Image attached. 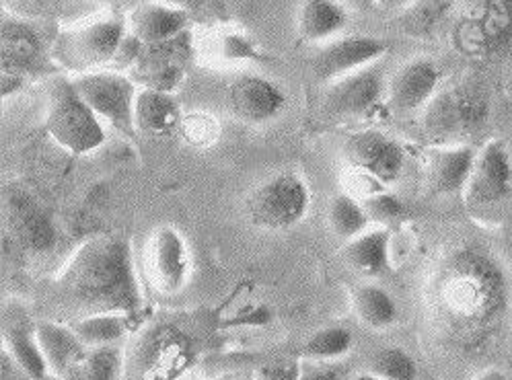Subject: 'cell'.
<instances>
[{
	"label": "cell",
	"mask_w": 512,
	"mask_h": 380,
	"mask_svg": "<svg viewBox=\"0 0 512 380\" xmlns=\"http://www.w3.org/2000/svg\"><path fill=\"white\" fill-rule=\"evenodd\" d=\"M383 189H389V185H385L375 175L362 171L358 167L348 165L346 173L342 175V192H346L358 200L375 196V194L383 192Z\"/></svg>",
	"instance_id": "35"
},
{
	"label": "cell",
	"mask_w": 512,
	"mask_h": 380,
	"mask_svg": "<svg viewBox=\"0 0 512 380\" xmlns=\"http://www.w3.org/2000/svg\"><path fill=\"white\" fill-rule=\"evenodd\" d=\"M387 54V44L375 35H340L319 46L311 58V72L323 85L377 64Z\"/></svg>",
	"instance_id": "10"
},
{
	"label": "cell",
	"mask_w": 512,
	"mask_h": 380,
	"mask_svg": "<svg viewBox=\"0 0 512 380\" xmlns=\"http://www.w3.org/2000/svg\"><path fill=\"white\" fill-rule=\"evenodd\" d=\"M227 101L239 122L247 126H266L282 113L286 95L280 85L264 74H243L231 83Z\"/></svg>",
	"instance_id": "16"
},
{
	"label": "cell",
	"mask_w": 512,
	"mask_h": 380,
	"mask_svg": "<svg viewBox=\"0 0 512 380\" xmlns=\"http://www.w3.org/2000/svg\"><path fill=\"white\" fill-rule=\"evenodd\" d=\"M478 150L471 144L428 146L424 155V181L428 192L441 198L463 194Z\"/></svg>",
	"instance_id": "17"
},
{
	"label": "cell",
	"mask_w": 512,
	"mask_h": 380,
	"mask_svg": "<svg viewBox=\"0 0 512 380\" xmlns=\"http://www.w3.org/2000/svg\"><path fill=\"white\" fill-rule=\"evenodd\" d=\"M325 87L323 109L342 120L371 116L387 95V79L379 62Z\"/></svg>",
	"instance_id": "11"
},
{
	"label": "cell",
	"mask_w": 512,
	"mask_h": 380,
	"mask_svg": "<svg viewBox=\"0 0 512 380\" xmlns=\"http://www.w3.org/2000/svg\"><path fill=\"white\" fill-rule=\"evenodd\" d=\"M490 118V97L473 83L441 89L422 111V132L430 146L469 144Z\"/></svg>",
	"instance_id": "3"
},
{
	"label": "cell",
	"mask_w": 512,
	"mask_h": 380,
	"mask_svg": "<svg viewBox=\"0 0 512 380\" xmlns=\"http://www.w3.org/2000/svg\"><path fill=\"white\" fill-rule=\"evenodd\" d=\"M27 83V76L11 70H3V97L9 99L11 95H17Z\"/></svg>",
	"instance_id": "38"
},
{
	"label": "cell",
	"mask_w": 512,
	"mask_h": 380,
	"mask_svg": "<svg viewBox=\"0 0 512 380\" xmlns=\"http://www.w3.org/2000/svg\"><path fill=\"white\" fill-rule=\"evenodd\" d=\"M44 60V44L27 21L5 17L3 21V70L33 74Z\"/></svg>",
	"instance_id": "23"
},
{
	"label": "cell",
	"mask_w": 512,
	"mask_h": 380,
	"mask_svg": "<svg viewBox=\"0 0 512 380\" xmlns=\"http://www.w3.org/2000/svg\"><path fill=\"white\" fill-rule=\"evenodd\" d=\"M56 284L62 296L87 315L134 317L144 302L132 245L116 233H101L83 241L56 274Z\"/></svg>",
	"instance_id": "2"
},
{
	"label": "cell",
	"mask_w": 512,
	"mask_h": 380,
	"mask_svg": "<svg viewBox=\"0 0 512 380\" xmlns=\"http://www.w3.org/2000/svg\"><path fill=\"white\" fill-rule=\"evenodd\" d=\"M350 304L356 319L375 331H385L399 319L395 298L373 280L358 282L350 288Z\"/></svg>",
	"instance_id": "26"
},
{
	"label": "cell",
	"mask_w": 512,
	"mask_h": 380,
	"mask_svg": "<svg viewBox=\"0 0 512 380\" xmlns=\"http://www.w3.org/2000/svg\"><path fill=\"white\" fill-rule=\"evenodd\" d=\"M5 218L11 237L27 253H48L56 245V224L46 206L27 189L11 187L5 194Z\"/></svg>",
	"instance_id": "13"
},
{
	"label": "cell",
	"mask_w": 512,
	"mask_h": 380,
	"mask_svg": "<svg viewBox=\"0 0 512 380\" xmlns=\"http://www.w3.org/2000/svg\"><path fill=\"white\" fill-rule=\"evenodd\" d=\"M130 321L132 317L122 313H93L70 323V327L87 348H101L118 346L130 329Z\"/></svg>",
	"instance_id": "27"
},
{
	"label": "cell",
	"mask_w": 512,
	"mask_h": 380,
	"mask_svg": "<svg viewBox=\"0 0 512 380\" xmlns=\"http://www.w3.org/2000/svg\"><path fill=\"white\" fill-rule=\"evenodd\" d=\"M480 11L461 33L463 46L475 52H496L508 46L512 42V0H490Z\"/></svg>",
	"instance_id": "20"
},
{
	"label": "cell",
	"mask_w": 512,
	"mask_h": 380,
	"mask_svg": "<svg viewBox=\"0 0 512 380\" xmlns=\"http://www.w3.org/2000/svg\"><path fill=\"white\" fill-rule=\"evenodd\" d=\"M311 185L297 171H280L251 189L245 214L260 231L282 233L295 228L311 210Z\"/></svg>",
	"instance_id": "6"
},
{
	"label": "cell",
	"mask_w": 512,
	"mask_h": 380,
	"mask_svg": "<svg viewBox=\"0 0 512 380\" xmlns=\"http://www.w3.org/2000/svg\"><path fill=\"white\" fill-rule=\"evenodd\" d=\"M122 366L124 356L118 346L89 348L85 358L64 380H118Z\"/></svg>",
	"instance_id": "29"
},
{
	"label": "cell",
	"mask_w": 512,
	"mask_h": 380,
	"mask_svg": "<svg viewBox=\"0 0 512 380\" xmlns=\"http://www.w3.org/2000/svg\"><path fill=\"white\" fill-rule=\"evenodd\" d=\"M356 380H381V378H377V376H373V374H369V372H362V374L356 376Z\"/></svg>",
	"instance_id": "44"
},
{
	"label": "cell",
	"mask_w": 512,
	"mask_h": 380,
	"mask_svg": "<svg viewBox=\"0 0 512 380\" xmlns=\"http://www.w3.org/2000/svg\"><path fill=\"white\" fill-rule=\"evenodd\" d=\"M299 380H350L342 360H305Z\"/></svg>",
	"instance_id": "36"
},
{
	"label": "cell",
	"mask_w": 512,
	"mask_h": 380,
	"mask_svg": "<svg viewBox=\"0 0 512 380\" xmlns=\"http://www.w3.org/2000/svg\"><path fill=\"white\" fill-rule=\"evenodd\" d=\"M188 60L190 44L184 33L171 42L144 48L130 68V76L134 83L142 85V89L175 93L186 76Z\"/></svg>",
	"instance_id": "15"
},
{
	"label": "cell",
	"mask_w": 512,
	"mask_h": 380,
	"mask_svg": "<svg viewBox=\"0 0 512 380\" xmlns=\"http://www.w3.org/2000/svg\"><path fill=\"white\" fill-rule=\"evenodd\" d=\"M367 372L381 380H420L418 362L410 352L397 346L377 350L367 364Z\"/></svg>",
	"instance_id": "32"
},
{
	"label": "cell",
	"mask_w": 512,
	"mask_h": 380,
	"mask_svg": "<svg viewBox=\"0 0 512 380\" xmlns=\"http://www.w3.org/2000/svg\"><path fill=\"white\" fill-rule=\"evenodd\" d=\"M87 3H91V5H107V3H112V0H87Z\"/></svg>",
	"instance_id": "46"
},
{
	"label": "cell",
	"mask_w": 512,
	"mask_h": 380,
	"mask_svg": "<svg viewBox=\"0 0 512 380\" xmlns=\"http://www.w3.org/2000/svg\"><path fill=\"white\" fill-rule=\"evenodd\" d=\"M21 376H27L13 360L9 354L3 352V380H21Z\"/></svg>",
	"instance_id": "40"
},
{
	"label": "cell",
	"mask_w": 512,
	"mask_h": 380,
	"mask_svg": "<svg viewBox=\"0 0 512 380\" xmlns=\"http://www.w3.org/2000/svg\"><path fill=\"white\" fill-rule=\"evenodd\" d=\"M414 3H416V0H379V9H385V11H406Z\"/></svg>",
	"instance_id": "42"
},
{
	"label": "cell",
	"mask_w": 512,
	"mask_h": 380,
	"mask_svg": "<svg viewBox=\"0 0 512 380\" xmlns=\"http://www.w3.org/2000/svg\"><path fill=\"white\" fill-rule=\"evenodd\" d=\"M342 155L346 165L375 175L389 187L399 181L406 169V148L397 138L375 128L352 132L344 140Z\"/></svg>",
	"instance_id": "12"
},
{
	"label": "cell",
	"mask_w": 512,
	"mask_h": 380,
	"mask_svg": "<svg viewBox=\"0 0 512 380\" xmlns=\"http://www.w3.org/2000/svg\"><path fill=\"white\" fill-rule=\"evenodd\" d=\"M426 309L449 344L463 352L482 348L498 333L508 309L504 270L484 249L455 247L430 272Z\"/></svg>",
	"instance_id": "1"
},
{
	"label": "cell",
	"mask_w": 512,
	"mask_h": 380,
	"mask_svg": "<svg viewBox=\"0 0 512 380\" xmlns=\"http://www.w3.org/2000/svg\"><path fill=\"white\" fill-rule=\"evenodd\" d=\"M126 21L116 15L97 17L58 31L50 46L52 62L75 76L114 64L126 40Z\"/></svg>",
	"instance_id": "4"
},
{
	"label": "cell",
	"mask_w": 512,
	"mask_h": 380,
	"mask_svg": "<svg viewBox=\"0 0 512 380\" xmlns=\"http://www.w3.org/2000/svg\"><path fill=\"white\" fill-rule=\"evenodd\" d=\"M299 376H301V364L278 362V364L262 366L258 372H255L253 380H299Z\"/></svg>",
	"instance_id": "37"
},
{
	"label": "cell",
	"mask_w": 512,
	"mask_h": 380,
	"mask_svg": "<svg viewBox=\"0 0 512 380\" xmlns=\"http://www.w3.org/2000/svg\"><path fill=\"white\" fill-rule=\"evenodd\" d=\"M467 214L482 224H496L512 200V152L500 138L488 140L475 157L463 189Z\"/></svg>",
	"instance_id": "7"
},
{
	"label": "cell",
	"mask_w": 512,
	"mask_h": 380,
	"mask_svg": "<svg viewBox=\"0 0 512 380\" xmlns=\"http://www.w3.org/2000/svg\"><path fill=\"white\" fill-rule=\"evenodd\" d=\"M473 380H510V378L500 368H486L478 376H475Z\"/></svg>",
	"instance_id": "43"
},
{
	"label": "cell",
	"mask_w": 512,
	"mask_h": 380,
	"mask_svg": "<svg viewBox=\"0 0 512 380\" xmlns=\"http://www.w3.org/2000/svg\"><path fill=\"white\" fill-rule=\"evenodd\" d=\"M348 9L340 0H305L297 15V29L307 44L323 46L342 35Z\"/></svg>",
	"instance_id": "25"
},
{
	"label": "cell",
	"mask_w": 512,
	"mask_h": 380,
	"mask_svg": "<svg viewBox=\"0 0 512 380\" xmlns=\"http://www.w3.org/2000/svg\"><path fill=\"white\" fill-rule=\"evenodd\" d=\"M327 224L332 228V233L342 241V245L362 235L364 231H369L373 226L362 202L346 192H340L329 200Z\"/></svg>",
	"instance_id": "28"
},
{
	"label": "cell",
	"mask_w": 512,
	"mask_h": 380,
	"mask_svg": "<svg viewBox=\"0 0 512 380\" xmlns=\"http://www.w3.org/2000/svg\"><path fill=\"white\" fill-rule=\"evenodd\" d=\"M192 253L186 237L173 224L155 226L142 247V278L155 292L171 296L186 288Z\"/></svg>",
	"instance_id": "9"
},
{
	"label": "cell",
	"mask_w": 512,
	"mask_h": 380,
	"mask_svg": "<svg viewBox=\"0 0 512 380\" xmlns=\"http://www.w3.org/2000/svg\"><path fill=\"white\" fill-rule=\"evenodd\" d=\"M469 3H471V5H475V7H482V5H488L490 0H469Z\"/></svg>",
	"instance_id": "45"
},
{
	"label": "cell",
	"mask_w": 512,
	"mask_h": 380,
	"mask_svg": "<svg viewBox=\"0 0 512 380\" xmlns=\"http://www.w3.org/2000/svg\"><path fill=\"white\" fill-rule=\"evenodd\" d=\"M56 0H17V7L25 9V11H44L48 7H52Z\"/></svg>",
	"instance_id": "41"
},
{
	"label": "cell",
	"mask_w": 512,
	"mask_h": 380,
	"mask_svg": "<svg viewBox=\"0 0 512 380\" xmlns=\"http://www.w3.org/2000/svg\"><path fill=\"white\" fill-rule=\"evenodd\" d=\"M208 54L218 64L258 62L264 56L258 42H253L249 35L239 33V31L216 33L212 37V42H208Z\"/></svg>",
	"instance_id": "30"
},
{
	"label": "cell",
	"mask_w": 512,
	"mask_h": 380,
	"mask_svg": "<svg viewBox=\"0 0 512 380\" xmlns=\"http://www.w3.org/2000/svg\"><path fill=\"white\" fill-rule=\"evenodd\" d=\"M79 95L95 111L103 126H112L126 138H134V109L138 89L132 76L118 70H97L72 76Z\"/></svg>",
	"instance_id": "8"
},
{
	"label": "cell",
	"mask_w": 512,
	"mask_h": 380,
	"mask_svg": "<svg viewBox=\"0 0 512 380\" xmlns=\"http://www.w3.org/2000/svg\"><path fill=\"white\" fill-rule=\"evenodd\" d=\"M441 68L432 58H412L387 79V107L397 116L424 111L441 91Z\"/></svg>",
	"instance_id": "14"
},
{
	"label": "cell",
	"mask_w": 512,
	"mask_h": 380,
	"mask_svg": "<svg viewBox=\"0 0 512 380\" xmlns=\"http://www.w3.org/2000/svg\"><path fill=\"white\" fill-rule=\"evenodd\" d=\"M449 5L445 0H416L412 7L404 11L401 25L412 35H426L436 29V25L447 15Z\"/></svg>",
	"instance_id": "33"
},
{
	"label": "cell",
	"mask_w": 512,
	"mask_h": 380,
	"mask_svg": "<svg viewBox=\"0 0 512 380\" xmlns=\"http://www.w3.org/2000/svg\"><path fill=\"white\" fill-rule=\"evenodd\" d=\"M340 3L350 11H358V13H371L375 9H379V0H340Z\"/></svg>",
	"instance_id": "39"
},
{
	"label": "cell",
	"mask_w": 512,
	"mask_h": 380,
	"mask_svg": "<svg viewBox=\"0 0 512 380\" xmlns=\"http://www.w3.org/2000/svg\"><path fill=\"white\" fill-rule=\"evenodd\" d=\"M35 335H38L48 370L62 380L75 370L89 350L70 325H60L56 321L35 323Z\"/></svg>",
	"instance_id": "22"
},
{
	"label": "cell",
	"mask_w": 512,
	"mask_h": 380,
	"mask_svg": "<svg viewBox=\"0 0 512 380\" xmlns=\"http://www.w3.org/2000/svg\"><path fill=\"white\" fill-rule=\"evenodd\" d=\"M188 23L190 19L184 9L159 3V0L134 7L126 19L128 33L144 48L159 46L184 35L188 31Z\"/></svg>",
	"instance_id": "18"
},
{
	"label": "cell",
	"mask_w": 512,
	"mask_h": 380,
	"mask_svg": "<svg viewBox=\"0 0 512 380\" xmlns=\"http://www.w3.org/2000/svg\"><path fill=\"white\" fill-rule=\"evenodd\" d=\"M46 132L70 155L85 157L103 146L105 128L72 79H56L48 91Z\"/></svg>",
	"instance_id": "5"
},
{
	"label": "cell",
	"mask_w": 512,
	"mask_h": 380,
	"mask_svg": "<svg viewBox=\"0 0 512 380\" xmlns=\"http://www.w3.org/2000/svg\"><path fill=\"white\" fill-rule=\"evenodd\" d=\"M134 122L136 132L155 138L169 136L181 126V103L175 93L138 89Z\"/></svg>",
	"instance_id": "24"
},
{
	"label": "cell",
	"mask_w": 512,
	"mask_h": 380,
	"mask_svg": "<svg viewBox=\"0 0 512 380\" xmlns=\"http://www.w3.org/2000/svg\"><path fill=\"white\" fill-rule=\"evenodd\" d=\"M364 210H367L369 214V220L373 226H385L389 228L391 224L399 222L401 218L406 216V204L401 202L399 196H395L389 189H383V192L375 194V196H369L360 200Z\"/></svg>",
	"instance_id": "34"
},
{
	"label": "cell",
	"mask_w": 512,
	"mask_h": 380,
	"mask_svg": "<svg viewBox=\"0 0 512 380\" xmlns=\"http://www.w3.org/2000/svg\"><path fill=\"white\" fill-rule=\"evenodd\" d=\"M354 380H356V378H354Z\"/></svg>",
	"instance_id": "47"
},
{
	"label": "cell",
	"mask_w": 512,
	"mask_h": 380,
	"mask_svg": "<svg viewBox=\"0 0 512 380\" xmlns=\"http://www.w3.org/2000/svg\"><path fill=\"white\" fill-rule=\"evenodd\" d=\"M31 321L27 315L19 313L11 307L5 309V325H3V346L5 354L11 356V360L27 374L31 380H44L48 370L46 358L42 354L38 335H35V325H29Z\"/></svg>",
	"instance_id": "19"
},
{
	"label": "cell",
	"mask_w": 512,
	"mask_h": 380,
	"mask_svg": "<svg viewBox=\"0 0 512 380\" xmlns=\"http://www.w3.org/2000/svg\"><path fill=\"white\" fill-rule=\"evenodd\" d=\"M340 255L348 268L362 278L377 280L385 276L391 268V228L371 226L369 231L344 243Z\"/></svg>",
	"instance_id": "21"
},
{
	"label": "cell",
	"mask_w": 512,
	"mask_h": 380,
	"mask_svg": "<svg viewBox=\"0 0 512 380\" xmlns=\"http://www.w3.org/2000/svg\"><path fill=\"white\" fill-rule=\"evenodd\" d=\"M354 337L346 327H323L311 333L303 346L305 360H342L350 354Z\"/></svg>",
	"instance_id": "31"
}]
</instances>
